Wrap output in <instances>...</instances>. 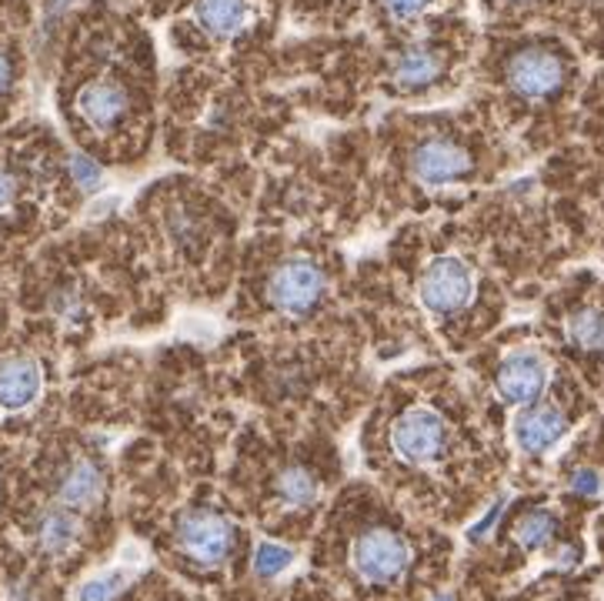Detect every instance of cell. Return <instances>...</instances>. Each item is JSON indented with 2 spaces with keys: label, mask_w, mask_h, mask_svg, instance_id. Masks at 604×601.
Masks as SVG:
<instances>
[{
  "label": "cell",
  "mask_w": 604,
  "mask_h": 601,
  "mask_svg": "<svg viewBox=\"0 0 604 601\" xmlns=\"http://www.w3.org/2000/svg\"><path fill=\"white\" fill-rule=\"evenodd\" d=\"M175 538H178V548L191 558V562L214 568V565H224L231 558L237 532H234V522L224 519L221 511L194 508V511L181 514Z\"/></svg>",
  "instance_id": "1"
},
{
  "label": "cell",
  "mask_w": 604,
  "mask_h": 601,
  "mask_svg": "<svg viewBox=\"0 0 604 601\" xmlns=\"http://www.w3.org/2000/svg\"><path fill=\"white\" fill-rule=\"evenodd\" d=\"M448 421L435 408H408L391 424V448L408 464H435L448 451Z\"/></svg>",
  "instance_id": "2"
},
{
  "label": "cell",
  "mask_w": 604,
  "mask_h": 601,
  "mask_svg": "<svg viewBox=\"0 0 604 601\" xmlns=\"http://www.w3.org/2000/svg\"><path fill=\"white\" fill-rule=\"evenodd\" d=\"M474 291H478V281H474V271L461 261V257H435L421 281H417V297L421 305L430 315H454L464 305H471Z\"/></svg>",
  "instance_id": "3"
},
{
  "label": "cell",
  "mask_w": 604,
  "mask_h": 601,
  "mask_svg": "<svg viewBox=\"0 0 604 601\" xmlns=\"http://www.w3.org/2000/svg\"><path fill=\"white\" fill-rule=\"evenodd\" d=\"M351 565L368 585H391L398 581L411 565V548L401 535L387 528H368L355 548H351Z\"/></svg>",
  "instance_id": "4"
},
{
  "label": "cell",
  "mask_w": 604,
  "mask_h": 601,
  "mask_svg": "<svg viewBox=\"0 0 604 601\" xmlns=\"http://www.w3.org/2000/svg\"><path fill=\"white\" fill-rule=\"evenodd\" d=\"M321 294H324V274L318 265L305 261V257H291V261L278 265L268 281V300L287 318L311 315Z\"/></svg>",
  "instance_id": "5"
},
{
  "label": "cell",
  "mask_w": 604,
  "mask_h": 601,
  "mask_svg": "<svg viewBox=\"0 0 604 601\" xmlns=\"http://www.w3.org/2000/svg\"><path fill=\"white\" fill-rule=\"evenodd\" d=\"M411 175L424 188H451L471 175V154L448 138H427L411 151Z\"/></svg>",
  "instance_id": "6"
},
{
  "label": "cell",
  "mask_w": 604,
  "mask_h": 601,
  "mask_svg": "<svg viewBox=\"0 0 604 601\" xmlns=\"http://www.w3.org/2000/svg\"><path fill=\"white\" fill-rule=\"evenodd\" d=\"M507 84L514 94H522L528 101L551 98L561 84H565V64L557 54L544 48H525L507 61Z\"/></svg>",
  "instance_id": "7"
},
{
  "label": "cell",
  "mask_w": 604,
  "mask_h": 601,
  "mask_svg": "<svg viewBox=\"0 0 604 601\" xmlns=\"http://www.w3.org/2000/svg\"><path fill=\"white\" fill-rule=\"evenodd\" d=\"M498 395L507 405H535L544 388H548V361L538 351H511L501 365H498Z\"/></svg>",
  "instance_id": "8"
},
{
  "label": "cell",
  "mask_w": 604,
  "mask_h": 601,
  "mask_svg": "<svg viewBox=\"0 0 604 601\" xmlns=\"http://www.w3.org/2000/svg\"><path fill=\"white\" fill-rule=\"evenodd\" d=\"M568 432V421L554 405H531L514 418V445L525 455L551 451Z\"/></svg>",
  "instance_id": "9"
},
{
  "label": "cell",
  "mask_w": 604,
  "mask_h": 601,
  "mask_svg": "<svg viewBox=\"0 0 604 601\" xmlns=\"http://www.w3.org/2000/svg\"><path fill=\"white\" fill-rule=\"evenodd\" d=\"M44 392V368L34 358H4L0 361V411H24Z\"/></svg>",
  "instance_id": "10"
},
{
  "label": "cell",
  "mask_w": 604,
  "mask_h": 601,
  "mask_svg": "<svg viewBox=\"0 0 604 601\" xmlns=\"http://www.w3.org/2000/svg\"><path fill=\"white\" fill-rule=\"evenodd\" d=\"M77 114L88 120L94 131H111V127L127 114L131 98L117 80H91L77 91Z\"/></svg>",
  "instance_id": "11"
},
{
  "label": "cell",
  "mask_w": 604,
  "mask_h": 601,
  "mask_svg": "<svg viewBox=\"0 0 604 601\" xmlns=\"http://www.w3.org/2000/svg\"><path fill=\"white\" fill-rule=\"evenodd\" d=\"M101 498H104V471H101L94 461H88V458L74 461V464L64 471L61 485H57V501H61V508H67V511H88V508H94Z\"/></svg>",
  "instance_id": "12"
},
{
  "label": "cell",
  "mask_w": 604,
  "mask_h": 601,
  "mask_svg": "<svg viewBox=\"0 0 604 601\" xmlns=\"http://www.w3.org/2000/svg\"><path fill=\"white\" fill-rule=\"evenodd\" d=\"M441 71H445V61L438 51L414 44L395 61V84L404 91H421V88H430V84L441 77Z\"/></svg>",
  "instance_id": "13"
},
{
  "label": "cell",
  "mask_w": 604,
  "mask_h": 601,
  "mask_svg": "<svg viewBox=\"0 0 604 601\" xmlns=\"http://www.w3.org/2000/svg\"><path fill=\"white\" fill-rule=\"evenodd\" d=\"M194 17L210 37H231L247 21V0H197Z\"/></svg>",
  "instance_id": "14"
},
{
  "label": "cell",
  "mask_w": 604,
  "mask_h": 601,
  "mask_svg": "<svg viewBox=\"0 0 604 601\" xmlns=\"http://www.w3.org/2000/svg\"><path fill=\"white\" fill-rule=\"evenodd\" d=\"M80 538V522L77 514L67 511V508H54L48 511L44 519H40V528H37V541L48 554H67Z\"/></svg>",
  "instance_id": "15"
},
{
  "label": "cell",
  "mask_w": 604,
  "mask_h": 601,
  "mask_svg": "<svg viewBox=\"0 0 604 601\" xmlns=\"http://www.w3.org/2000/svg\"><path fill=\"white\" fill-rule=\"evenodd\" d=\"M274 491L284 508H311L321 495V485L305 468H284L274 482Z\"/></svg>",
  "instance_id": "16"
},
{
  "label": "cell",
  "mask_w": 604,
  "mask_h": 601,
  "mask_svg": "<svg viewBox=\"0 0 604 601\" xmlns=\"http://www.w3.org/2000/svg\"><path fill=\"white\" fill-rule=\"evenodd\" d=\"M565 334L575 348L604 355V308H581L565 321Z\"/></svg>",
  "instance_id": "17"
},
{
  "label": "cell",
  "mask_w": 604,
  "mask_h": 601,
  "mask_svg": "<svg viewBox=\"0 0 604 601\" xmlns=\"http://www.w3.org/2000/svg\"><path fill=\"white\" fill-rule=\"evenodd\" d=\"M554 535H557V519H554L551 511H544V508L528 511L525 519L514 525V538H517V545H522L525 551L548 548L554 541Z\"/></svg>",
  "instance_id": "18"
},
{
  "label": "cell",
  "mask_w": 604,
  "mask_h": 601,
  "mask_svg": "<svg viewBox=\"0 0 604 601\" xmlns=\"http://www.w3.org/2000/svg\"><path fill=\"white\" fill-rule=\"evenodd\" d=\"M294 558H297L294 548H287L281 541H257L254 558H250V568H254L257 578L271 581V578H281L294 565Z\"/></svg>",
  "instance_id": "19"
},
{
  "label": "cell",
  "mask_w": 604,
  "mask_h": 601,
  "mask_svg": "<svg viewBox=\"0 0 604 601\" xmlns=\"http://www.w3.org/2000/svg\"><path fill=\"white\" fill-rule=\"evenodd\" d=\"M127 581H131V575H127L124 568H114V572H104V575H94V578H88L80 588H77V594H74V601H111Z\"/></svg>",
  "instance_id": "20"
},
{
  "label": "cell",
  "mask_w": 604,
  "mask_h": 601,
  "mask_svg": "<svg viewBox=\"0 0 604 601\" xmlns=\"http://www.w3.org/2000/svg\"><path fill=\"white\" fill-rule=\"evenodd\" d=\"M67 170H70V178H74V184H77L80 191L94 194V191L104 188V170H101V164H98L94 157H88V154H70Z\"/></svg>",
  "instance_id": "21"
},
{
  "label": "cell",
  "mask_w": 604,
  "mask_h": 601,
  "mask_svg": "<svg viewBox=\"0 0 604 601\" xmlns=\"http://www.w3.org/2000/svg\"><path fill=\"white\" fill-rule=\"evenodd\" d=\"M568 488H571L575 495L597 498V495H601V488H604V482H601V475H597L594 468H578L575 475L568 478Z\"/></svg>",
  "instance_id": "22"
},
{
  "label": "cell",
  "mask_w": 604,
  "mask_h": 601,
  "mask_svg": "<svg viewBox=\"0 0 604 601\" xmlns=\"http://www.w3.org/2000/svg\"><path fill=\"white\" fill-rule=\"evenodd\" d=\"M504 504H507V498H504V495H501V498H494V501H491V508L481 514L478 522H474V525L467 528V541H481V538H485V535H488V532L498 525V519H501Z\"/></svg>",
  "instance_id": "23"
},
{
  "label": "cell",
  "mask_w": 604,
  "mask_h": 601,
  "mask_svg": "<svg viewBox=\"0 0 604 601\" xmlns=\"http://www.w3.org/2000/svg\"><path fill=\"white\" fill-rule=\"evenodd\" d=\"M381 4L387 8V14H391L395 21H411L417 17L421 11H427L435 0H381Z\"/></svg>",
  "instance_id": "24"
},
{
  "label": "cell",
  "mask_w": 604,
  "mask_h": 601,
  "mask_svg": "<svg viewBox=\"0 0 604 601\" xmlns=\"http://www.w3.org/2000/svg\"><path fill=\"white\" fill-rule=\"evenodd\" d=\"M14 194H17V181L8 175L4 167H0V210H4V207L14 201Z\"/></svg>",
  "instance_id": "25"
},
{
  "label": "cell",
  "mask_w": 604,
  "mask_h": 601,
  "mask_svg": "<svg viewBox=\"0 0 604 601\" xmlns=\"http://www.w3.org/2000/svg\"><path fill=\"white\" fill-rule=\"evenodd\" d=\"M11 88V61L0 54V94Z\"/></svg>",
  "instance_id": "26"
},
{
  "label": "cell",
  "mask_w": 604,
  "mask_h": 601,
  "mask_svg": "<svg viewBox=\"0 0 604 601\" xmlns=\"http://www.w3.org/2000/svg\"><path fill=\"white\" fill-rule=\"evenodd\" d=\"M578 558H581L578 548H565V551L557 554V565H565V568H568V565H578Z\"/></svg>",
  "instance_id": "27"
},
{
  "label": "cell",
  "mask_w": 604,
  "mask_h": 601,
  "mask_svg": "<svg viewBox=\"0 0 604 601\" xmlns=\"http://www.w3.org/2000/svg\"><path fill=\"white\" fill-rule=\"evenodd\" d=\"M74 4V0H51V17H57L61 11H67Z\"/></svg>",
  "instance_id": "28"
},
{
  "label": "cell",
  "mask_w": 604,
  "mask_h": 601,
  "mask_svg": "<svg viewBox=\"0 0 604 601\" xmlns=\"http://www.w3.org/2000/svg\"><path fill=\"white\" fill-rule=\"evenodd\" d=\"M435 601H454V598H451V594H438Z\"/></svg>",
  "instance_id": "29"
},
{
  "label": "cell",
  "mask_w": 604,
  "mask_h": 601,
  "mask_svg": "<svg viewBox=\"0 0 604 601\" xmlns=\"http://www.w3.org/2000/svg\"><path fill=\"white\" fill-rule=\"evenodd\" d=\"M514 4H525V0H514Z\"/></svg>",
  "instance_id": "30"
}]
</instances>
